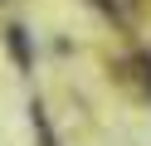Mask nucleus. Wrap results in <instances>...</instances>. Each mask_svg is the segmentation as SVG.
Segmentation results:
<instances>
[{
	"instance_id": "f257e3e1",
	"label": "nucleus",
	"mask_w": 151,
	"mask_h": 146,
	"mask_svg": "<svg viewBox=\"0 0 151 146\" xmlns=\"http://www.w3.org/2000/svg\"><path fill=\"white\" fill-rule=\"evenodd\" d=\"M29 117H34V132H39V146H59V141H54V132H49V112H44L39 102H34Z\"/></svg>"
},
{
	"instance_id": "f03ea898",
	"label": "nucleus",
	"mask_w": 151,
	"mask_h": 146,
	"mask_svg": "<svg viewBox=\"0 0 151 146\" xmlns=\"http://www.w3.org/2000/svg\"><path fill=\"white\" fill-rule=\"evenodd\" d=\"M10 49H15V58H20V68H29V39H24V29H20V24L10 29Z\"/></svg>"
},
{
	"instance_id": "7ed1b4c3",
	"label": "nucleus",
	"mask_w": 151,
	"mask_h": 146,
	"mask_svg": "<svg viewBox=\"0 0 151 146\" xmlns=\"http://www.w3.org/2000/svg\"><path fill=\"white\" fill-rule=\"evenodd\" d=\"M93 5H98V10H102L107 19H117V5H112V0H93Z\"/></svg>"
}]
</instances>
